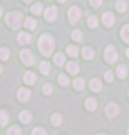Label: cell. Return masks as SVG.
<instances>
[{
    "label": "cell",
    "mask_w": 129,
    "mask_h": 135,
    "mask_svg": "<svg viewBox=\"0 0 129 135\" xmlns=\"http://www.w3.org/2000/svg\"><path fill=\"white\" fill-rule=\"evenodd\" d=\"M38 47L44 55H51L54 50V40L48 34H43L38 40Z\"/></svg>",
    "instance_id": "1"
},
{
    "label": "cell",
    "mask_w": 129,
    "mask_h": 135,
    "mask_svg": "<svg viewBox=\"0 0 129 135\" xmlns=\"http://www.w3.org/2000/svg\"><path fill=\"white\" fill-rule=\"evenodd\" d=\"M6 22L8 24V26H10L11 28H18L23 23V15L19 11L9 12L6 16Z\"/></svg>",
    "instance_id": "2"
},
{
    "label": "cell",
    "mask_w": 129,
    "mask_h": 135,
    "mask_svg": "<svg viewBox=\"0 0 129 135\" xmlns=\"http://www.w3.org/2000/svg\"><path fill=\"white\" fill-rule=\"evenodd\" d=\"M118 57V54H117V51L113 47L112 45L107 46L106 49V52H105V59L108 62H115Z\"/></svg>",
    "instance_id": "3"
},
{
    "label": "cell",
    "mask_w": 129,
    "mask_h": 135,
    "mask_svg": "<svg viewBox=\"0 0 129 135\" xmlns=\"http://www.w3.org/2000/svg\"><path fill=\"white\" fill-rule=\"evenodd\" d=\"M106 114L109 118H113L119 114V106L115 103H110L106 107Z\"/></svg>",
    "instance_id": "4"
},
{
    "label": "cell",
    "mask_w": 129,
    "mask_h": 135,
    "mask_svg": "<svg viewBox=\"0 0 129 135\" xmlns=\"http://www.w3.org/2000/svg\"><path fill=\"white\" fill-rule=\"evenodd\" d=\"M80 17H81V11L80 9H79L78 7H71L70 8V10H69V19H70V22L74 24V23H76L79 19H80Z\"/></svg>",
    "instance_id": "5"
},
{
    "label": "cell",
    "mask_w": 129,
    "mask_h": 135,
    "mask_svg": "<svg viewBox=\"0 0 129 135\" xmlns=\"http://www.w3.org/2000/svg\"><path fill=\"white\" fill-rule=\"evenodd\" d=\"M20 59L26 65H32L34 63V59H33V54L30 53L29 50H23L20 52Z\"/></svg>",
    "instance_id": "6"
},
{
    "label": "cell",
    "mask_w": 129,
    "mask_h": 135,
    "mask_svg": "<svg viewBox=\"0 0 129 135\" xmlns=\"http://www.w3.org/2000/svg\"><path fill=\"white\" fill-rule=\"evenodd\" d=\"M45 19L48 20V22H53L55 20V18L57 17V8L56 7H48L46 10H45Z\"/></svg>",
    "instance_id": "7"
},
{
    "label": "cell",
    "mask_w": 129,
    "mask_h": 135,
    "mask_svg": "<svg viewBox=\"0 0 129 135\" xmlns=\"http://www.w3.org/2000/svg\"><path fill=\"white\" fill-rule=\"evenodd\" d=\"M102 22L107 27H111L112 25L115 24V16H113V14H112V12H106V14L102 16Z\"/></svg>",
    "instance_id": "8"
},
{
    "label": "cell",
    "mask_w": 129,
    "mask_h": 135,
    "mask_svg": "<svg viewBox=\"0 0 129 135\" xmlns=\"http://www.w3.org/2000/svg\"><path fill=\"white\" fill-rule=\"evenodd\" d=\"M30 91L25 89V88H20V89L18 90L17 92V96H18V99L20 101H27L28 99L30 98Z\"/></svg>",
    "instance_id": "9"
},
{
    "label": "cell",
    "mask_w": 129,
    "mask_h": 135,
    "mask_svg": "<svg viewBox=\"0 0 129 135\" xmlns=\"http://www.w3.org/2000/svg\"><path fill=\"white\" fill-rule=\"evenodd\" d=\"M90 88H91V90L98 92V91L101 90L102 83H101V81H100L99 79H92V80L90 81Z\"/></svg>",
    "instance_id": "10"
},
{
    "label": "cell",
    "mask_w": 129,
    "mask_h": 135,
    "mask_svg": "<svg viewBox=\"0 0 129 135\" xmlns=\"http://www.w3.org/2000/svg\"><path fill=\"white\" fill-rule=\"evenodd\" d=\"M24 81L27 84H34L36 81V75L33 72H30V71H28V72H26L24 75Z\"/></svg>",
    "instance_id": "11"
},
{
    "label": "cell",
    "mask_w": 129,
    "mask_h": 135,
    "mask_svg": "<svg viewBox=\"0 0 129 135\" xmlns=\"http://www.w3.org/2000/svg\"><path fill=\"white\" fill-rule=\"evenodd\" d=\"M30 35H28L27 33H20L19 35H18V42H19V44H22V45H26L28 44L30 42Z\"/></svg>",
    "instance_id": "12"
},
{
    "label": "cell",
    "mask_w": 129,
    "mask_h": 135,
    "mask_svg": "<svg viewBox=\"0 0 129 135\" xmlns=\"http://www.w3.org/2000/svg\"><path fill=\"white\" fill-rule=\"evenodd\" d=\"M19 118H20V120H22L24 124H28L32 120V114L29 112H27V110H24V112L20 113Z\"/></svg>",
    "instance_id": "13"
},
{
    "label": "cell",
    "mask_w": 129,
    "mask_h": 135,
    "mask_svg": "<svg viewBox=\"0 0 129 135\" xmlns=\"http://www.w3.org/2000/svg\"><path fill=\"white\" fill-rule=\"evenodd\" d=\"M66 69H68V71L71 73V74H78L79 73V65L76 64V63H74V62H69L68 63V65H66Z\"/></svg>",
    "instance_id": "14"
},
{
    "label": "cell",
    "mask_w": 129,
    "mask_h": 135,
    "mask_svg": "<svg viewBox=\"0 0 129 135\" xmlns=\"http://www.w3.org/2000/svg\"><path fill=\"white\" fill-rule=\"evenodd\" d=\"M85 107L88 110H94L95 108H97V100L94 98H88L85 101Z\"/></svg>",
    "instance_id": "15"
},
{
    "label": "cell",
    "mask_w": 129,
    "mask_h": 135,
    "mask_svg": "<svg viewBox=\"0 0 129 135\" xmlns=\"http://www.w3.org/2000/svg\"><path fill=\"white\" fill-rule=\"evenodd\" d=\"M39 70H40V72L43 74H48L49 71H51V64H49L47 61L42 62L39 64Z\"/></svg>",
    "instance_id": "16"
},
{
    "label": "cell",
    "mask_w": 129,
    "mask_h": 135,
    "mask_svg": "<svg viewBox=\"0 0 129 135\" xmlns=\"http://www.w3.org/2000/svg\"><path fill=\"white\" fill-rule=\"evenodd\" d=\"M82 55L84 56L85 59H88V60H90V59H93L94 56V52H93V50L92 49H90V47H84L82 50Z\"/></svg>",
    "instance_id": "17"
},
{
    "label": "cell",
    "mask_w": 129,
    "mask_h": 135,
    "mask_svg": "<svg viewBox=\"0 0 129 135\" xmlns=\"http://www.w3.org/2000/svg\"><path fill=\"white\" fill-rule=\"evenodd\" d=\"M25 27L28 29H34L36 27V20L34 18H32V17H28L25 20Z\"/></svg>",
    "instance_id": "18"
},
{
    "label": "cell",
    "mask_w": 129,
    "mask_h": 135,
    "mask_svg": "<svg viewBox=\"0 0 129 135\" xmlns=\"http://www.w3.org/2000/svg\"><path fill=\"white\" fill-rule=\"evenodd\" d=\"M73 86L76 90H82L83 88H84V80L82 78H76L73 82Z\"/></svg>",
    "instance_id": "19"
},
{
    "label": "cell",
    "mask_w": 129,
    "mask_h": 135,
    "mask_svg": "<svg viewBox=\"0 0 129 135\" xmlns=\"http://www.w3.org/2000/svg\"><path fill=\"white\" fill-rule=\"evenodd\" d=\"M121 37L125 42L129 43V25H125L121 29Z\"/></svg>",
    "instance_id": "20"
},
{
    "label": "cell",
    "mask_w": 129,
    "mask_h": 135,
    "mask_svg": "<svg viewBox=\"0 0 129 135\" xmlns=\"http://www.w3.org/2000/svg\"><path fill=\"white\" fill-rule=\"evenodd\" d=\"M66 52H68V54L70 56H72V57H75L78 55V53H79V50L76 46H73V45H69L68 46V50H66Z\"/></svg>",
    "instance_id": "21"
},
{
    "label": "cell",
    "mask_w": 129,
    "mask_h": 135,
    "mask_svg": "<svg viewBox=\"0 0 129 135\" xmlns=\"http://www.w3.org/2000/svg\"><path fill=\"white\" fill-rule=\"evenodd\" d=\"M126 8H127V3L125 0H119V1H117V3H116V9L120 12H123L126 10Z\"/></svg>",
    "instance_id": "22"
},
{
    "label": "cell",
    "mask_w": 129,
    "mask_h": 135,
    "mask_svg": "<svg viewBox=\"0 0 129 135\" xmlns=\"http://www.w3.org/2000/svg\"><path fill=\"white\" fill-rule=\"evenodd\" d=\"M65 61V57L62 53H56V55L54 56V62H55L56 65H62Z\"/></svg>",
    "instance_id": "23"
},
{
    "label": "cell",
    "mask_w": 129,
    "mask_h": 135,
    "mask_svg": "<svg viewBox=\"0 0 129 135\" xmlns=\"http://www.w3.org/2000/svg\"><path fill=\"white\" fill-rule=\"evenodd\" d=\"M51 120H52L53 125L59 126V125L62 124V116L60 115V114H54V115L52 116V118H51Z\"/></svg>",
    "instance_id": "24"
},
{
    "label": "cell",
    "mask_w": 129,
    "mask_h": 135,
    "mask_svg": "<svg viewBox=\"0 0 129 135\" xmlns=\"http://www.w3.org/2000/svg\"><path fill=\"white\" fill-rule=\"evenodd\" d=\"M42 10H43V5H42L40 2H37L35 5H33L32 7V12L33 14H36V15H39Z\"/></svg>",
    "instance_id": "25"
},
{
    "label": "cell",
    "mask_w": 129,
    "mask_h": 135,
    "mask_svg": "<svg viewBox=\"0 0 129 135\" xmlns=\"http://www.w3.org/2000/svg\"><path fill=\"white\" fill-rule=\"evenodd\" d=\"M98 24H99V20H98V18H97V16H91V17H89V19H88V25H89L91 28L97 27Z\"/></svg>",
    "instance_id": "26"
},
{
    "label": "cell",
    "mask_w": 129,
    "mask_h": 135,
    "mask_svg": "<svg viewBox=\"0 0 129 135\" xmlns=\"http://www.w3.org/2000/svg\"><path fill=\"white\" fill-rule=\"evenodd\" d=\"M117 74H118V77H120L121 79H123L125 77H126V74H127V69H126V66L125 65H119L117 68Z\"/></svg>",
    "instance_id": "27"
},
{
    "label": "cell",
    "mask_w": 129,
    "mask_h": 135,
    "mask_svg": "<svg viewBox=\"0 0 129 135\" xmlns=\"http://www.w3.org/2000/svg\"><path fill=\"white\" fill-rule=\"evenodd\" d=\"M22 132H20V128H18L17 126H12L7 131V135H20Z\"/></svg>",
    "instance_id": "28"
},
{
    "label": "cell",
    "mask_w": 129,
    "mask_h": 135,
    "mask_svg": "<svg viewBox=\"0 0 129 135\" xmlns=\"http://www.w3.org/2000/svg\"><path fill=\"white\" fill-rule=\"evenodd\" d=\"M0 120H1V126H5L8 123V120H9V116H8V114L6 112L1 110V114H0Z\"/></svg>",
    "instance_id": "29"
},
{
    "label": "cell",
    "mask_w": 129,
    "mask_h": 135,
    "mask_svg": "<svg viewBox=\"0 0 129 135\" xmlns=\"http://www.w3.org/2000/svg\"><path fill=\"white\" fill-rule=\"evenodd\" d=\"M9 50L6 49V47H2L1 50H0V57H1V60L6 61L8 57H9Z\"/></svg>",
    "instance_id": "30"
},
{
    "label": "cell",
    "mask_w": 129,
    "mask_h": 135,
    "mask_svg": "<svg viewBox=\"0 0 129 135\" xmlns=\"http://www.w3.org/2000/svg\"><path fill=\"white\" fill-rule=\"evenodd\" d=\"M59 82L62 86H68L70 83V79H69V77H66L65 74H61L59 77Z\"/></svg>",
    "instance_id": "31"
},
{
    "label": "cell",
    "mask_w": 129,
    "mask_h": 135,
    "mask_svg": "<svg viewBox=\"0 0 129 135\" xmlns=\"http://www.w3.org/2000/svg\"><path fill=\"white\" fill-rule=\"evenodd\" d=\"M72 38L76 42H80L82 40V33L81 31H79V29H75L73 33H72Z\"/></svg>",
    "instance_id": "32"
},
{
    "label": "cell",
    "mask_w": 129,
    "mask_h": 135,
    "mask_svg": "<svg viewBox=\"0 0 129 135\" xmlns=\"http://www.w3.org/2000/svg\"><path fill=\"white\" fill-rule=\"evenodd\" d=\"M43 91H44V94L45 95H51L52 94V91H53V87H52V84L51 83H46L44 86V88H43Z\"/></svg>",
    "instance_id": "33"
},
{
    "label": "cell",
    "mask_w": 129,
    "mask_h": 135,
    "mask_svg": "<svg viewBox=\"0 0 129 135\" xmlns=\"http://www.w3.org/2000/svg\"><path fill=\"white\" fill-rule=\"evenodd\" d=\"M32 135H46V132H45V129L42 128V127H36L34 131H33Z\"/></svg>",
    "instance_id": "34"
},
{
    "label": "cell",
    "mask_w": 129,
    "mask_h": 135,
    "mask_svg": "<svg viewBox=\"0 0 129 135\" xmlns=\"http://www.w3.org/2000/svg\"><path fill=\"white\" fill-rule=\"evenodd\" d=\"M105 79L108 82H112L113 81V73H112L111 71H107V72L105 73Z\"/></svg>",
    "instance_id": "35"
},
{
    "label": "cell",
    "mask_w": 129,
    "mask_h": 135,
    "mask_svg": "<svg viewBox=\"0 0 129 135\" xmlns=\"http://www.w3.org/2000/svg\"><path fill=\"white\" fill-rule=\"evenodd\" d=\"M90 2L93 7H99L102 3V0H90Z\"/></svg>",
    "instance_id": "36"
},
{
    "label": "cell",
    "mask_w": 129,
    "mask_h": 135,
    "mask_svg": "<svg viewBox=\"0 0 129 135\" xmlns=\"http://www.w3.org/2000/svg\"><path fill=\"white\" fill-rule=\"evenodd\" d=\"M24 1H25V2H27V3H29V2L33 1V0H24Z\"/></svg>",
    "instance_id": "37"
},
{
    "label": "cell",
    "mask_w": 129,
    "mask_h": 135,
    "mask_svg": "<svg viewBox=\"0 0 129 135\" xmlns=\"http://www.w3.org/2000/svg\"><path fill=\"white\" fill-rule=\"evenodd\" d=\"M126 54H127V56H128V57H129V49H128V50H127V52H126Z\"/></svg>",
    "instance_id": "38"
},
{
    "label": "cell",
    "mask_w": 129,
    "mask_h": 135,
    "mask_svg": "<svg viewBox=\"0 0 129 135\" xmlns=\"http://www.w3.org/2000/svg\"><path fill=\"white\" fill-rule=\"evenodd\" d=\"M59 1H60V2H64V1H65V0H59Z\"/></svg>",
    "instance_id": "39"
},
{
    "label": "cell",
    "mask_w": 129,
    "mask_h": 135,
    "mask_svg": "<svg viewBox=\"0 0 129 135\" xmlns=\"http://www.w3.org/2000/svg\"><path fill=\"white\" fill-rule=\"evenodd\" d=\"M98 135H106V134H98Z\"/></svg>",
    "instance_id": "40"
},
{
    "label": "cell",
    "mask_w": 129,
    "mask_h": 135,
    "mask_svg": "<svg viewBox=\"0 0 129 135\" xmlns=\"http://www.w3.org/2000/svg\"><path fill=\"white\" fill-rule=\"evenodd\" d=\"M128 135H129V128H128Z\"/></svg>",
    "instance_id": "41"
}]
</instances>
